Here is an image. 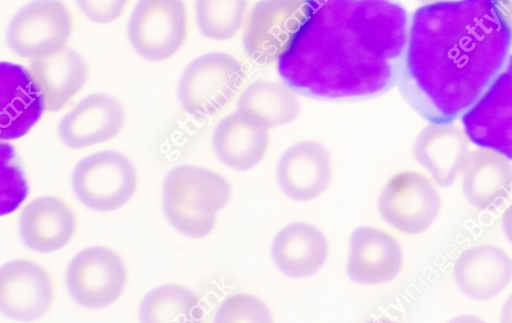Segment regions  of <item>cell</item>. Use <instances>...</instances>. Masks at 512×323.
<instances>
[{"label":"cell","instance_id":"6da1fadb","mask_svg":"<svg viewBox=\"0 0 512 323\" xmlns=\"http://www.w3.org/2000/svg\"><path fill=\"white\" fill-rule=\"evenodd\" d=\"M408 35V14L398 2L306 0L278 74L294 92L316 100L378 97L399 81Z\"/></svg>","mask_w":512,"mask_h":323},{"label":"cell","instance_id":"7a4b0ae2","mask_svg":"<svg viewBox=\"0 0 512 323\" xmlns=\"http://www.w3.org/2000/svg\"><path fill=\"white\" fill-rule=\"evenodd\" d=\"M512 27L497 0L424 4L411 19L399 89L434 124L453 123L505 66Z\"/></svg>","mask_w":512,"mask_h":323},{"label":"cell","instance_id":"3957f363","mask_svg":"<svg viewBox=\"0 0 512 323\" xmlns=\"http://www.w3.org/2000/svg\"><path fill=\"white\" fill-rule=\"evenodd\" d=\"M231 185L220 173L194 165L171 169L163 184V209L181 234L203 238L216 227L219 212L231 198Z\"/></svg>","mask_w":512,"mask_h":323},{"label":"cell","instance_id":"277c9868","mask_svg":"<svg viewBox=\"0 0 512 323\" xmlns=\"http://www.w3.org/2000/svg\"><path fill=\"white\" fill-rule=\"evenodd\" d=\"M244 78L242 62L235 56L206 53L185 68L178 83L180 104L196 117L213 116L236 97Z\"/></svg>","mask_w":512,"mask_h":323},{"label":"cell","instance_id":"5b68a950","mask_svg":"<svg viewBox=\"0 0 512 323\" xmlns=\"http://www.w3.org/2000/svg\"><path fill=\"white\" fill-rule=\"evenodd\" d=\"M138 171L125 154L106 150L81 159L72 174L77 198L88 208L101 212L119 209L135 195Z\"/></svg>","mask_w":512,"mask_h":323},{"label":"cell","instance_id":"8992f818","mask_svg":"<svg viewBox=\"0 0 512 323\" xmlns=\"http://www.w3.org/2000/svg\"><path fill=\"white\" fill-rule=\"evenodd\" d=\"M189 27L184 0H139L129 20L128 36L142 58L159 62L181 49Z\"/></svg>","mask_w":512,"mask_h":323},{"label":"cell","instance_id":"52a82bcc","mask_svg":"<svg viewBox=\"0 0 512 323\" xmlns=\"http://www.w3.org/2000/svg\"><path fill=\"white\" fill-rule=\"evenodd\" d=\"M74 31V17L60 0H33L10 21L7 43L23 58L44 57L67 47Z\"/></svg>","mask_w":512,"mask_h":323},{"label":"cell","instance_id":"ba28073f","mask_svg":"<svg viewBox=\"0 0 512 323\" xmlns=\"http://www.w3.org/2000/svg\"><path fill=\"white\" fill-rule=\"evenodd\" d=\"M68 290L80 306L102 309L124 293L128 268L123 257L105 246H92L77 253L66 271Z\"/></svg>","mask_w":512,"mask_h":323},{"label":"cell","instance_id":"9c48e42d","mask_svg":"<svg viewBox=\"0 0 512 323\" xmlns=\"http://www.w3.org/2000/svg\"><path fill=\"white\" fill-rule=\"evenodd\" d=\"M441 198L433 182L424 174L404 170L386 182L379 199L382 219L396 231L417 235L436 220Z\"/></svg>","mask_w":512,"mask_h":323},{"label":"cell","instance_id":"30bf717a","mask_svg":"<svg viewBox=\"0 0 512 323\" xmlns=\"http://www.w3.org/2000/svg\"><path fill=\"white\" fill-rule=\"evenodd\" d=\"M461 122L473 144L512 160V54Z\"/></svg>","mask_w":512,"mask_h":323},{"label":"cell","instance_id":"8fae6325","mask_svg":"<svg viewBox=\"0 0 512 323\" xmlns=\"http://www.w3.org/2000/svg\"><path fill=\"white\" fill-rule=\"evenodd\" d=\"M306 15V0H262L255 4L243 34L246 54L257 64L278 61Z\"/></svg>","mask_w":512,"mask_h":323},{"label":"cell","instance_id":"7c38bea8","mask_svg":"<svg viewBox=\"0 0 512 323\" xmlns=\"http://www.w3.org/2000/svg\"><path fill=\"white\" fill-rule=\"evenodd\" d=\"M56 296L50 272L26 259L5 263L0 271V310L8 318L33 321L45 316Z\"/></svg>","mask_w":512,"mask_h":323},{"label":"cell","instance_id":"4fadbf2b","mask_svg":"<svg viewBox=\"0 0 512 323\" xmlns=\"http://www.w3.org/2000/svg\"><path fill=\"white\" fill-rule=\"evenodd\" d=\"M332 162L328 149L313 140L288 147L277 166V181L290 199L307 202L318 198L330 185Z\"/></svg>","mask_w":512,"mask_h":323},{"label":"cell","instance_id":"5bb4252c","mask_svg":"<svg viewBox=\"0 0 512 323\" xmlns=\"http://www.w3.org/2000/svg\"><path fill=\"white\" fill-rule=\"evenodd\" d=\"M126 115L121 102L107 93H93L83 98L60 121L62 142L81 149L114 138L124 127Z\"/></svg>","mask_w":512,"mask_h":323},{"label":"cell","instance_id":"9a60e30c","mask_svg":"<svg viewBox=\"0 0 512 323\" xmlns=\"http://www.w3.org/2000/svg\"><path fill=\"white\" fill-rule=\"evenodd\" d=\"M45 103L30 71L19 64L0 63V138L18 139L40 120Z\"/></svg>","mask_w":512,"mask_h":323},{"label":"cell","instance_id":"2e32d148","mask_svg":"<svg viewBox=\"0 0 512 323\" xmlns=\"http://www.w3.org/2000/svg\"><path fill=\"white\" fill-rule=\"evenodd\" d=\"M403 253L398 239L386 230L361 226L350 239L348 277L360 284L392 281L402 269Z\"/></svg>","mask_w":512,"mask_h":323},{"label":"cell","instance_id":"e0dca14e","mask_svg":"<svg viewBox=\"0 0 512 323\" xmlns=\"http://www.w3.org/2000/svg\"><path fill=\"white\" fill-rule=\"evenodd\" d=\"M20 235L30 249L50 253L65 247L78 229L74 209L62 198L52 195L37 197L22 211Z\"/></svg>","mask_w":512,"mask_h":323},{"label":"cell","instance_id":"ac0fdd59","mask_svg":"<svg viewBox=\"0 0 512 323\" xmlns=\"http://www.w3.org/2000/svg\"><path fill=\"white\" fill-rule=\"evenodd\" d=\"M453 277L468 298L490 300L511 281L512 260L504 250L493 245L471 247L457 258Z\"/></svg>","mask_w":512,"mask_h":323},{"label":"cell","instance_id":"d6986e66","mask_svg":"<svg viewBox=\"0 0 512 323\" xmlns=\"http://www.w3.org/2000/svg\"><path fill=\"white\" fill-rule=\"evenodd\" d=\"M29 71L40 89L45 110L68 106L84 87L89 68L83 56L71 47L29 61Z\"/></svg>","mask_w":512,"mask_h":323},{"label":"cell","instance_id":"ffe728a7","mask_svg":"<svg viewBox=\"0 0 512 323\" xmlns=\"http://www.w3.org/2000/svg\"><path fill=\"white\" fill-rule=\"evenodd\" d=\"M329 255L326 236L315 226L293 222L283 227L273 238L271 256L284 275L307 278L316 274Z\"/></svg>","mask_w":512,"mask_h":323},{"label":"cell","instance_id":"44dd1931","mask_svg":"<svg viewBox=\"0 0 512 323\" xmlns=\"http://www.w3.org/2000/svg\"><path fill=\"white\" fill-rule=\"evenodd\" d=\"M465 136L452 123H430L415 140V160L441 187L452 185L463 169L469 154Z\"/></svg>","mask_w":512,"mask_h":323},{"label":"cell","instance_id":"7402d4cb","mask_svg":"<svg viewBox=\"0 0 512 323\" xmlns=\"http://www.w3.org/2000/svg\"><path fill=\"white\" fill-rule=\"evenodd\" d=\"M212 145L223 164L237 171H247L264 158L269 133L268 129L236 110L217 124Z\"/></svg>","mask_w":512,"mask_h":323},{"label":"cell","instance_id":"603a6c76","mask_svg":"<svg viewBox=\"0 0 512 323\" xmlns=\"http://www.w3.org/2000/svg\"><path fill=\"white\" fill-rule=\"evenodd\" d=\"M461 173L464 195L478 209L498 206L512 192V166L493 150L469 152Z\"/></svg>","mask_w":512,"mask_h":323},{"label":"cell","instance_id":"cb8c5ba5","mask_svg":"<svg viewBox=\"0 0 512 323\" xmlns=\"http://www.w3.org/2000/svg\"><path fill=\"white\" fill-rule=\"evenodd\" d=\"M237 110L266 129L293 122L301 113V103L286 84L254 81L240 95Z\"/></svg>","mask_w":512,"mask_h":323},{"label":"cell","instance_id":"d4e9b609","mask_svg":"<svg viewBox=\"0 0 512 323\" xmlns=\"http://www.w3.org/2000/svg\"><path fill=\"white\" fill-rule=\"evenodd\" d=\"M200 297L192 289L165 284L151 290L143 299L139 313L143 322H195L201 317Z\"/></svg>","mask_w":512,"mask_h":323},{"label":"cell","instance_id":"484cf974","mask_svg":"<svg viewBox=\"0 0 512 323\" xmlns=\"http://www.w3.org/2000/svg\"><path fill=\"white\" fill-rule=\"evenodd\" d=\"M196 19L201 33L224 41L241 29L248 10V0H196Z\"/></svg>","mask_w":512,"mask_h":323},{"label":"cell","instance_id":"4316f807","mask_svg":"<svg viewBox=\"0 0 512 323\" xmlns=\"http://www.w3.org/2000/svg\"><path fill=\"white\" fill-rule=\"evenodd\" d=\"M215 322H271L268 306L259 298L244 293L233 294L219 305Z\"/></svg>","mask_w":512,"mask_h":323},{"label":"cell","instance_id":"83f0119b","mask_svg":"<svg viewBox=\"0 0 512 323\" xmlns=\"http://www.w3.org/2000/svg\"><path fill=\"white\" fill-rule=\"evenodd\" d=\"M81 11L91 21L107 24L120 18L131 0H76Z\"/></svg>","mask_w":512,"mask_h":323},{"label":"cell","instance_id":"f1b7e54d","mask_svg":"<svg viewBox=\"0 0 512 323\" xmlns=\"http://www.w3.org/2000/svg\"><path fill=\"white\" fill-rule=\"evenodd\" d=\"M501 224L504 235L512 244V204L503 213Z\"/></svg>","mask_w":512,"mask_h":323},{"label":"cell","instance_id":"f546056e","mask_svg":"<svg viewBox=\"0 0 512 323\" xmlns=\"http://www.w3.org/2000/svg\"><path fill=\"white\" fill-rule=\"evenodd\" d=\"M497 2L503 15L512 27V0H497Z\"/></svg>","mask_w":512,"mask_h":323},{"label":"cell","instance_id":"4dcf8cb0","mask_svg":"<svg viewBox=\"0 0 512 323\" xmlns=\"http://www.w3.org/2000/svg\"><path fill=\"white\" fill-rule=\"evenodd\" d=\"M501 320L502 322H512V294L504 303Z\"/></svg>","mask_w":512,"mask_h":323},{"label":"cell","instance_id":"1f68e13d","mask_svg":"<svg viewBox=\"0 0 512 323\" xmlns=\"http://www.w3.org/2000/svg\"><path fill=\"white\" fill-rule=\"evenodd\" d=\"M418 1L429 4V3L439 2V1H443V0H418Z\"/></svg>","mask_w":512,"mask_h":323}]
</instances>
